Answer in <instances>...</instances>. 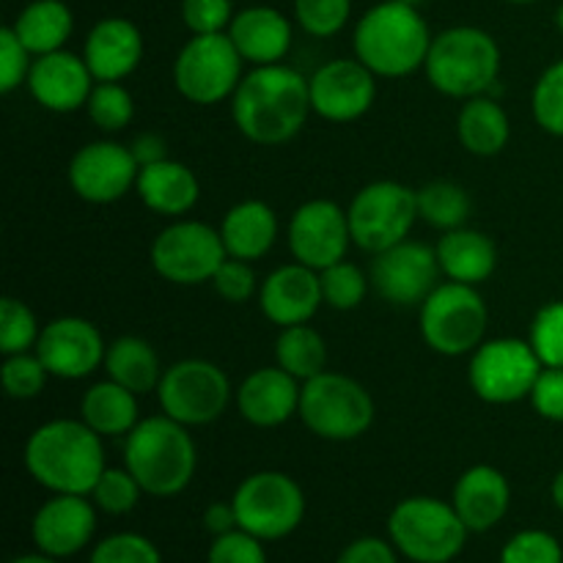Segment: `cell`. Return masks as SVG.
<instances>
[{
  "label": "cell",
  "instance_id": "obj_1",
  "mask_svg": "<svg viewBox=\"0 0 563 563\" xmlns=\"http://www.w3.org/2000/svg\"><path fill=\"white\" fill-rule=\"evenodd\" d=\"M311 113L308 77L286 64L253 66L231 97L234 126L258 146L289 143L300 135Z\"/></svg>",
  "mask_w": 563,
  "mask_h": 563
},
{
  "label": "cell",
  "instance_id": "obj_2",
  "mask_svg": "<svg viewBox=\"0 0 563 563\" xmlns=\"http://www.w3.org/2000/svg\"><path fill=\"white\" fill-rule=\"evenodd\" d=\"M102 440L80 418H55L33 429L22 460L33 482L53 495H91L108 467Z\"/></svg>",
  "mask_w": 563,
  "mask_h": 563
},
{
  "label": "cell",
  "instance_id": "obj_3",
  "mask_svg": "<svg viewBox=\"0 0 563 563\" xmlns=\"http://www.w3.org/2000/svg\"><path fill=\"white\" fill-rule=\"evenodd\" d=\"M124 467L137 478L146 495L174 498L185 493L196 476V440L190 429L165 412L143 418L124 438Z\"/></svg>",
  "mask_w": 563,
  "mask_h": 563
},
{
  "label": "cell",
  "instance_id": "obj_4",
  "mask_svg": "<svg viewBox=\"0 0 563 563\" xmlns=\"http://www.w3.org/2000/svg\"><path fill=\"white\" fill-rule=\"evenodd\" d=\"M432 33L416 5L385 0L355 25V58L377 77H407L427 64Z\"/></svg>",
  "mask_w": 563,
  "mask_h": 563
},
{
  "label": "cell",
  "instance_id": "obj_5",
  "mask_svg": "<svg viewBox=\"0 0 563 563\" xmlns=\"http://www.w3.org/2000/svg\"><path fill=\"white\" fill-rule=\"evenodd\" d=\"M423 71L434 91L445 93V97H482V93L493 91L498 82L500 47L482 27H449L432 38Z\"/></svg>",
  "mask_w": 563,
  "mask_h": 563
},
{
  "label": "cell",
  "instance_id": "obj_6",
  "mask_svg": "<svg viewBox=\"0 0 563 563\" xmlns=\"http://www.w3.org/2000/svg\"><path fill=\"white\" fill-rule=\"evenodd\" d=\"M467 533L454 504L427 495L405 498L388 517L390 542L416 563H451L465 550Z\"/></svg>",
  "mask_w": 563,
  "mask_h": 563
},
{
  "label": "cell",
  "instance_id": "obj_7",
  "mask_svg": "<svg viewBox=\"0 0 563 563\" xmlns=\"http://www.w3.org/2000/svg\"><path fill=\"white\" fill-rule=\"evenodd\" d=\"M300 421L308 432L330 443H350L372 429L377 407L357 379L339 372H322L302 383Z\"/></svg>",
  "mask_w": 563,
  "mask_h": 563
},
{
  "label": "cell",
  "instance_id": "obj_8",
  "mask_svg": "<svg viewBox=\"0 0 563 563\" xmlns=\"http://www.w3.org/2000/svg\"><path fill=\"white\" fill-rule=\"evenodd\" d=\"M489 311L476 286L443 280L421 302V335L438 355H473L484 344Z\"/></svg>",
  "mask_w": 563,
  "mask_h": 563
},
{
  "label": "cell",
  "instance_id": "obj_9",
  "mask_svg": "<svg viewBox=\"0 0 563 563\" xmlns=\"http://www.w3.org/2000/svg\"><path fill=\"white\" fill-rule=\"evenodd\" d=\"M352 242L361 251L377 253L410 240L418 214V190L394 179H379L361 187L346 207Z\"/></svg>",
  "mask_w": 563,
  "mask_h": 563
},
{
  "label": "cell",
  "instance_id": "obj_10",
  "mask_svg": "<svg viewBox=\"0 0 563 563\" xmlns=\"http://www.w3.org/2000/svg\"><path fill=\"white\" fill-rule=\"evenodd\" d=\"M234 388L223 368L203 357H187L163 372L157 399L159 410L181 427H209L229 407Z\"/></svg>",
  "mask_w": 563,
  "mask_h": 563
},
{
  "label": "cell",
  "instance_id": "obj_11",
  "mask_svg": "<svg viewBox=\"0 0 563 563\" xmlns=\"http://www.w3.org/2000/svg\"><path fill=\"white\" fill-rule=\"evenodd\" d=\"M242 55L225 33H201L179 49L174 60V86L187 102L218 104L234 97L242 82Z\"/></svg>",
  "mask_w": 563,
  "mask_h": 563
},
{
  "label": "cell",
  "instance_id": "obj_12",
  "mask_svg": "<svg viewBox=\"0 0 563 563\" xmlns=\"http://www.w3.org/2000/svg\"><path fill=\"white\" fill-rule=\"evenodd\" d=\"M242 531L262 542H275L300 528L306 517V495L300 484L280 471L247 476L231 498Z\"/></svg>",
  "mask_w": 563,
  "mask_h": 563
},
{
  "label": "cell",
  "instance_id": "obj_13",
  "mask_svg": "<svg viewBox=\"0 0 563 563\" xmlns=\"http://www.w3.org/2000/svg\"><path fill=\"white\" fill-rule=\"evenodd\" d=\"M148 256L154 273L168 284L201 286L214 278L229 253L220 229L201 220H176L154 236Z\"/></svg>",
  "mask_w": 563,
  "mask_h": 563
},
{
  "label": "cell",
  "instance_id": "obj_14",
  "mask_svg": "<svg viewBox=\"0 0 563 563\" xmlns=\"http://www.w3.org/2000/svg\"><path fill=\"white\" fill-rule=\"evenodd\" d=\"M542 368L531 341L489 339L471 355L467 383L487 405H517L531 396Z\"/></svg>",
  "mask_w": 563,
  "mask_h": 563
},
{
  "label": "cell",
  "instance_id": "obj_15",
  "mask_svg": "<svg viewBox=\"0 0 563 563\" xmlns=\"http://www.w3.org/2000/svg\"><path fill=\"white\" fill-rule=\"evenodd\" d=\"M286 240H289V251L295 262L322 273V269L346 258V251L352 245L350 214L335 201L313 198V201L300 203L295 209Z\"/></svg>",
  "mask_w": 563,
  "mask_h": 563
},
{
  "label": "cell",
  "instance_id": "obj_16",
  "mask_svg": "<svg viewBox=\"0 0 563 563\" xmlns=\"http://www.w3.org/2000/svg\"><path fill=\"white\" fill-rule=\"evenodd\" d=\"M438 251L423 242L405 240L377 253L372 262V284L385 302L399 308L421 306L440 286Z\"/></svg>",
  "mask_w": 563,
  "mask_h": 563
},
{
  "label": "cell",
  "instance_id": "obj_17",
  "mask_svg": "<svg viewBox=\"0 0 563 563\" xmlns=\"http://www.w3.org/2000/svg\"><path fill=\"white\" fill-rule=\"evenodd\" d=\"M141 165L132 157L130 146L115 141H93L86 143L71 157L69 185L77 192V198L88 203H115L135 190Z\"/></svg>",
  "mask_w": 563,
  "mask_h": 563
},
{
  "label": "cell",
  "instance_id": "obj_18",
  "mask_svg": "<svg viewBox=\"0 0 563 563\" xmlns=\"http://www.w3.org/2000/svg\"><path fill=\"white\" fill-rule=\"evenodd\" d=\"M311 108L333 124L363 119L377 99V75L357 58H335L319 66L308 80Z\"/></svg>",
  "mask_w": 563,
  "mask_h": 563
},
{
  "label": "cell",
  "instance_id": "obj_19",
  "mask_svg": "<svg viewBox=\"0 0 563 563\" xmlns=\"http://www.w3.org/2000/svg\"><path fill=\"white\" fill-rule=\"evenodd\" d=\"M33 352L42 357L49 377L86 379L88 374L102 368L108 344H104L97 324L88 322V319L58 317L44 324Z\"/></svg>",
  "mask_w": 563,
  "mask_h": 563
},
{
  "label": "cell",
  "instance_id": "obj_20",
  "mask_svg": "<svg viewBox=\"0 0 563 563\" xmlns=\"http://www.w3.org/2000/svg\"><path fill=\"white\" fill-rule=\"evenodd\" d=\"M97 531V506L88 495H53L38 506L31 522V537L38 553L49 559H69L88 548Z\"/></svg>",
  "mask_w": 563,
  "mask_h": 563
},
{
  "label": "cell",
  "instance_id": "obj_21",
  "mask_svg": "<svg viewBox=\"0 0 563 563\" xmlns=\"http://www.w3.org/2000/svg\"><path fill=\"white\" fill-rule=\"evenodd\" d=\"M25 86L44 110L75 113V110L86 108L97 80H93L82 55L58 49V53L36 55L33 58Z\"/></svg>",
  "mask_w": 563,
  "mask_h": 563
},
{
  "label": "cell",
  "instance_id": "obj_22",
  "mask_svg": "<svg viewBox=\"0 0 563 563\" xmlns=\"http://www.w3.org/2000/svg\"><path fill=\"white\" fill-rule=\"evenodd\" d=\"M319 306H324L319 273L300 262L273 269L258 286V308L278 328L311 322Z\"/></svg>",
  "mask_w": 563,
  "mask_h": 563
},
{
  "label": "cell",
  "instance_id": "obj_23",
  "mask_svg": "<svg viewBox=\"0 0 563 563\" xmlns=\"http://www.w3.org/2000/svg\"><path fill=\"white\" fill-rule=\"evenodd\" d=\"M300 379L291 377L275 363V366H264L247 374L240 388L234 390V399L236 410L251 427L275 429L284 427L289 418L300 412Z\"/></svg>",
  "mask_w": 563,
  "mask_h": 563
},
{
  "label": "cell",
  "instance_id": "obj_24",
  "mask_svg": "<svg viewBox=\"0 0 563 563\" xmlns=\"http://www.w3.org/2000/svg\"><path fill=\"white\" fill-rule=\"evenodd\" d=\"M82 58L97 82H121L143 60L141 31L124 16H104L86 36Z\"/></svg>",
  "mask_w": 563,
  "mask_h": 563
},
{
  "label": "cell",
  "instance_id": "obj_25",
  "mask_svg": "<svg viewBox=\"0 0 563 563\" xmlns=\"http://www.w3.org/2000/svg\"><path fill=\"white\" fill-rule=\"evenodd\" d=\"M451 504H454L456 515L462 517L467 531H493L511 506L509 478L493 465H473L471 471L456 478Z\"/></svg>",
  "mask_w": 563,
  "mask_h": 563
},
{
  "label": "cell",
  "instance_id": "obj_26",
  "mask_svg": "<svg viewBox=\"0 0 563 563\" xmlns=\"http://www.w3.org/2000/svg\"><path fill=\"white\" fill-rule=\"evenodd\" d=\"M229 36L251 66L280 64L291 47V22L269 5H251L234 14Z\"/></svg>",
  "mask_w": 563,
  "mask_h": 563
},
{
  "label": "cell",
  "instance_id": "obj_27",
  "mask_svg": "<svg viewBox=\"0 0 563 563\" xmlns=\"http://www.w3.org/2000/svg\"><path fill=\"white\" fill-rule=\"evenodd\" d=\"M135 192L143 207L152 209L154 214L179 220L201 198V181L185 163L165 157L159 163L143 165Z\"/></svg>",
  "mask_w": 563,
  "mask_h": 563
},
{
  "label": "cell",
  "instance_id": "obj_28",
  "mask_svg": "<svg viewBox=\"0 0 563 563\" xmlns=\"http://www.w3.org/2000/svg\"><path fill=\"white\" fill-rule=\"evenodd\" d=\"M220 236L231 258L253 264L273 251L278 240V214L264 201H240L225 212Z\"/></svg>",
  "mask_w": 563,
  "mask_h": 563
},
{
  "label": "cell",
  "instance_id": "obj_29",
  "mask_svg": "<svg viewBox=\"0 0 563 563\" xmlns=\"http://www.w3.org/2000/svg\"><path fill=\"white\" fill-rule=\"evenodd\" d=\"M438 251L440 269L449 280L456 284L478 286L489 280V275L498 267V247L487 234L476 229H454L445 231L440 242L434 245Z\"/></svg>",
  "mask_w": 563,
  "mask_h": 563
},
{
  "label": "cell",
  "instance_id": "obj_30",
  "mask_svg": "<svg viewBox=\"0 0 563 563\" xmlns=\"http://www.w3.org/2000/svg\"><path fill=\"white\" fill-rule=\"evenodd\" d=\"M456 137L473 157H495L509 146V113L489 93L465 99L460 115H456Z\"/></svg>",
  "mask_w": 563,
  "mask_h": 563
},
{
  "label": "cell",
  "instance_id": "obj_31",
  "mask_svg": "<svg viewBox=\"0 0 563 563\" xmlns=\"http://www.w3.org/2000/svg\"><path fill=\"white\" fill-rule=\"evenodd\" d=\"M137 396L113 379L93 383L80 399V421L102 438H126L137 427Z\"/></svg>",
  "mask_w": 563,
  "mask_h": 563
},
{
  "label": "cell",
  "instance_id": "obj_32",
  "mask_svg": "<svg viewBox=\"0 0 563 563\" xmlns=\"http://www.w3.org/2000/svg\"><path fill=\"white\" fill-rule=\"evenodd\" d=\"M102 368L108 379L124 385L135 396L152 394V390L159 388V379H163L159 355L146 339H137V335L115 339L104 352Z\"/></svg>",
  "mask_w": 563,
  "mask_h": 563
},
{
  "label": "cell",
  "instance_id": "obj_33",
  "mask_svg": "<svg viewBox=\"0 0 563 563\" xmlns=\"http://www.w3.org/2000/svg\"><path fill=\"white\" fill-rule=\"evenodd\" d=\"M11 27L36 58V55L64 49L71 36V27H75V16L64 0H33L20 11Z\"/></svg>",
  "mask_w": 563,
  "mask_h": 563
},
{
  "label": "cell",
  "instance_id": "obj_34",
  "mask_svg": "<svg viewBox=\"0 0 563 563\" xmlns=\"http://www.w3.org/2000/svg\"><path fill=\"white\" fill-rule=\"evenodd\" d=\"M275 363L300 383H308L328 372V344H324L322 333L308 322L280 328L278 341H275Z\"/></svg>",
  "mask_w": 563,
  "mask_h": 563
},
{
  "label": "cell",
  "instance_id": "obj_35",
  "mask_svg": "<svg viewBox=\"0 0 563 563\" xmlns=\"http://www.w3.org/2000/svg\"><path fill=\"white\" fill-rule=\"evenodd\" d=\"M473 201L467 196V190L456 181L438 179L429 181L418 190V214H421L423 223H429L438 231H454L462 229L471 218Z\"/></svg>",
  "mask_w": 563,
  "mask_h": 563
},
{
  "label": "cell",
  "instance_id": "obj_36",
  "mask_svg": "<svg viewBox=\"0 0 563 563\" xmlns=\"http://www.w3.org/2000/svg\"><path fill=\"white\" fill-rule=\"evenodd\" d=\"M86 110L99 132L113 135V132L130 126L132 115H135V99L121 82H97L91 97H88Z\"/></svg>",
  "mask_w": 563,
  "mask_h": 563
},
{
  "label": "cell",
  "instance_id": "obj_37",
  "mask_svg": "<svg viewBox=\"0 0 563 563\" xmlns=\"http://www.w3.org/2000/svg\"><path fill=\"white\" fill-rule=\"evenodd\" d=\"M319 284H322V300L324 306L335 308V311H355L368 295V278L357 264L339 262L333 267L319 273Z\"/></svg>",
  "mask_w": 563,
  "mask_h": 563
},
{
  "label": "cell",
  "instance_id": "obj_38",
  "mask_svg": "<svg viewBox=\"0 0 563 563\" xmlns=\"http://www.w3.org/2000/svg\"><path fill=\"white\" fill-rule=\"evenodd\" d=\"M38 328L36 313L31 306L16 297H3L0 300V352L5 355H20V352H33L38 344Z\"/></svg>",
  "mask_w": 563,
  "mask_h": 563
},
{
  "label": "cell",
  "instance_id": "obj_39",
  "mask_svg": "<svg viewBox=\"0 0 563 563\" xmlns=\"http://www.w3.org/2000/svg\"><path fill=\"white\" fill-rule=\"evenodd\" d=\"M49 372L36 352H20V355H5L0 366V383L3 390L16 401H27L42 396L47 388Z\"/></svg>",
  "mask_w": 563,
  "mask_h": 563
},
{
  "label": "cell",
  "instance_id": "obj_40",
  "mask_svg": "<svg viewBox=\"0 0 563 563\" xmlns=\"http://www.w3.org/2000/svg\"><path fill=\"white\" fill-rule=\"evenodd\" d=\"M143 487L137 484V478L132 476L126 467H104V473L99 476V482L93 484L91 500L99 511L104 515H126L137 506L141 500Z\"/></svg>",
  "mask_w": 563,
  "mask_h": 563
},
{
  "label": "cell",
  "instance_id": "obj_41",
  "mask_svg": "<svg viewBox=\"0 0 563 563\" xmlns=\"http://www.w3.org/2000/svg\"><path fill=\"white\" fill-rule=\"evenodd\" d=\"M533 119L550 135L563 137V58L539 75L531 97Z\"/></svg>",
  "mask_w": 563,
  "mask_h": 563
},
{
  "label": "cell",
  "instance_id": "obj_42",
  "mask_svg": "<svg viewBox=\"0 0 563 563\" xmlns=\"http://www.w3.org/2000/svg\"><path fill=\"white\" fill-rule=\"evenodd\" d=\"M528 341L542 366L563 368V300L539 308Z\"/></svg>",
  "mask_w": 563,
  "mask_h": 563
},
{
  "label": "cell",
  "instance_id": "obj_43",
  "mask_svg": "<svg viewBox=\"0 0 563 563\" xmlns=\"http://www.w3.org/2000/svg\"><path fill=\"white\" fill-rule=\"evenodd\" d=\"M352 0H295V16L306 33L330 38L350 22Z\"/></svg>",
  "mask_w": 563,
  "mask_h": 563
},
{
  "label": "cell",
  "instance_id": "obj_44",
  "mask_svg": "<svg viewBox=\"0 0 563 563\" xmlns=\"http://www.w3.org/2000/svg\"><path fill=\"white\" fill-rule=\"evenodd\" d=\"M500 563H563L561 542L548 531H520L500 550Z\"/></svg>",
  "mask_w": 563,
  "mask_h": 563
},
{
  "label": "cell",
  "instance_id": "obj_45",
  "mask_svg": "<svg viewBox=\"0 0 563 563\" xmlns=\"http://www.w3.org/2000/svg\"><path fill=\"white\" fill-rule=\"evenodd\" d=\"M91 563H163V555L141 533H113L93 548Z\"/></svg>",
  "mask_w": 563,
  "mask_h": 563
},
{
  "label": "cell",
  "instance_id": "obj_46",
  "mask_svg": "<svg viewBox=\"0 0 563 563\" xmlns=\"http://www.w3.org/2000/svg\"><path fill=\"white\" fill-rule=\"evenodd\" d=\"M209 284L218 291V297H223L231 306H240V302H247L253 295H258L256 273H253L251 262H242V258H225Z\"/></svg>",
  "mask_w": 563,
  "mask_h": 563
},
{
  "label": "cell",
  "instance_id": "obj_47",
  "mask_svg": "<svg viewBox=\"0 0 563 563\" xmlns=\"http://www.w3.org/2000/svg\"><path fill=\"white\" fill-rule=\"evenodd\" d=\"M33 66V55L25 44L20 42V36L14 33V27H3L0 31V91L11 93L27 82V71Z\"/></svg>",
  "mask_w": 563,
  "mask_h": 563
},
{
  "label": "cell",
  "instance_id": "obj_48",
  "mask_svg": "<svg viewBox=\"0 0 563 563\" xmlns=\"http://www.w3.org/2000/svg\"><path fill=\"white\" fill-rule=\"evenodd\" d=\"M181 16L192 36L201 33H225L234 20L231 0H181Z\"/></svg>",
  "mask_w": 563,
  "mask_h": 563
},
{
  "label": "cell",
  "instance_id": "obj_49",
  "mask_svg": "<svg viewBox=\"0 0 563 563\" xmlns=\"http://www.w3.org/2000/svg\"><path fill=\"white\" fill-rule=\"evenodd\" d=\"M207 563H267V555H264L262 539L236 528L223 537H214Z\"/></svg>",
  "mask_w": 563,
  "mask_h": 563
},
{
  "label": "cell",
  "instance_id": "obj_50",
  "mask_svg": "<svg viewBox=\"0 0 563 563\" xmlns=\"http://www.w3.org/2000/svg\"><path fill=\"white\" fill-rule=\"evenodd\" d=\"M528 399L539 418L550 423H563V368L544 366Z\"/></svg>",
  "mask_w": 563,
  "mask_h": 563
},
{
  "label": "cell",
  "instance_id": "obj_51",
  "mask_svg": "<svg viewBox=\"0 0 563 563\" xmlns=\"http://www.w3.org/2000/svg\"><path fill=\"white\" fill-rule=\"evenodd\" d=\"M399 550L394 548V542H385L377 537H363L357 542L346 544L344 553L339 555L335 563H399L396 561Z\"/></svg>",
  "mask_w": 563,
  "mask_h": 563
},
{
  "label": "cell",
  "instance_id": "obj_52",
  "mask_svg": "<svg viewBox=\"0 0 563 563\" xmlns=\"http://www.w3.org/2000/svg\"><path fill=\"white\" fill-rule=\"evenodd\" d=\"M130 152L132 157L137 159V165H152V163H159V159L168 157V143H165L163 135H157V132H143V135H137L135 141L130 143Z\"/></svg>",
  "mask_w": 563,
  "mask_h": 563
},
{
  "label": "cell",
  "instance_id": "obj_53",
  "mask_svg": "<svg viewBox=\"0 0 563 563\" xmlns=\"http://www.w3.org/2000/svg\"><path fill=\"white\" fill-rule=\"evenodd\" d=\"M203 526H207V531L212 533V537H223V533H231L240 528V522H236V511H234V504H212L207 511H203Z\"/></svg>",
  "mask_w": 563,
  "mask_h": 563
},
{
  "label": "cell",
  "instance_id": "obj_54",
  "mask_svg": "<svg viewBox=\"0 0 563 563\" xmlns=\"http://www.w3.org/2000/svg\"><path fill=\"white\" fill-rule=\"evenodd\" d=\"M550 495H553V504L563 511V471H559V476L553 478V487H550Z\"/></svg>",
  "mask_w": 563,
  "mask_h": 563
},
{
  "label": "cell",
  "instance_id": "obj_55",
  "mask_svg": "<svg viewBox=\"0 0 563 563\" xmlns=\"http://www.w3.org/2000/svg\"><path fill=\"white\" fill-rule=\"evenodd\" d=\"M9 563H58V559H49V555L36 553V555H20V559H14Z\"/></svg>",
  "mask_w": 563,
  "mask_h": 563
},
{
  "label": "cell",
  "instance_id": "obj_56",
  "mask_svg": "<svg viewBox=\"0 0 563 563\" xmlns=\"http://www.w3.org/2000/svg\"><path fill=\"white\" fill-rule=\"evenodd\" d=\"M555 20H559V31L563 33V5L559 9V14H555Z\"/></svg>",
  "mask_w": 563,
  "mask_h": 563
},
{
  "label": "cell",
  "instance_id": "obj_57",
  "mask_svg": "<svg viewBox=\"0 0 563 563\" xmlns=\"http://www.w3.org/2000/svg\"><path fill=\"white\" fill-rule=\"evenodd\" d=\"M509 3H537V0H509Z\"/></svg>",
  "mask_w": 563,
  "mask_h": 563
}]
</instances>
